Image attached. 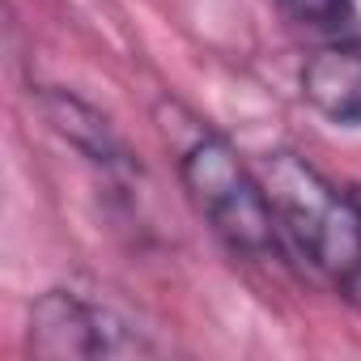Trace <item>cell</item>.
Instances as JSON below:
<instances>
[{
	"label": "cell",
	"instance_id": "2",
	"mask_svg": "<svg viewBox=\"0 0 361 361\" xmlns=\"http://www.w3.org/2000/svg\"><path fill=\"white\" fill-rule=\"evenodd\" d=\"M178 183L192 209L209 221L217 243L247 264H285V234L259 170L243 161V153L213 128L196 123L178 145Z\"/></svg>",
	"mask_w": 361,
	"mask_h": 361
},
{
	"label": "cell",
	"instance_id": "6",
	"mask_svg": "<svg viewBox=\"0 0 361 361\" xmlns=\"http://www.w3.org/2000/svg\"><path fill=\"white\" fill-rule=\"evenodd\" d=\"M289 22L319 30V35H344L353 26V0H276Z\"/></svg>",
	"mask_w": 361,
	"mask_h": 361
},
{
	"label": "cell",
	"instance_id": "4",
	"mask_svg": "<svg viewBox=\"0 0 361 361\" xmlns=\"http://www.w3.org/2000/svg\"><path fill=\"white\" fill-rule=\"evenodd\" d=\"M39 111H43L47 128H51L64 145H73L90 166H98L102 174H111V178H132V174H140L132 149H128L123 136L111 128V119H106L98 106H90L85 98H77L73 90L39 85Z\"/></svg>",
	"mask_w": 361,
	"mask_h": 361
},
{
	"label": "cell",
	"instance_id": "5",
	"mask_svg": "<svg viewBox=\"0 0 361 361\" xmlns=\"http://www.w3.org/2000/svg\"><path fill=\"white\" fill-rule=\"evenodd\" d=\"M302 98L336 128H361V35H336L302 64Z\"/></svg>",
	"mask_w": 361,
	"mask_h": 361
},
{
	"label": "cell",
	"instance_id": "1",
	"mask_svg": "<svg viewBox=\"0 0 361 361\" xmlns=\"http://www.w3.org/2000/svg\"><path fill=\"white\" fill-rule=\"evenodd\" d=\"M259 178L285 243L344 298H361V196L336 188L293 149L264 153Z\"/></svg>",
	"mask_w": 361,
	"mask_h": 361
},
{
	"label": "cell",
	"instance_id": "3",
	"mask_svg": "<svg viewBox=\"0 0 361 361\" xmlns=\"http://www.w3.org/2000/svg\"><path fill=\"white\" fill-rule=\"evenodd\" d=\"M161 344L128 319L119 306L81 289L56 285L30 302L26 353L39 361H85V357H153Z\"/></svg>",
	"mask_w": 361,
	"mask_h": 361
}]
</instances>
